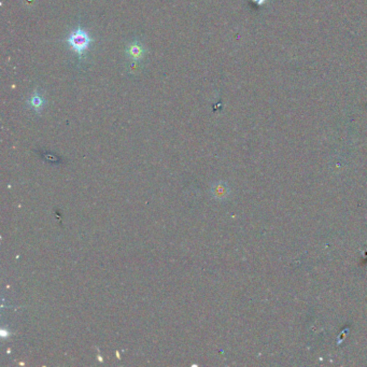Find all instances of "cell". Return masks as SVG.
Segmentation results:
<instances>
[{"instance_id": "obj_3", "label": "cell", "mask_w": 367, "mask_h": 367, "mask_svg": "<svg viewBox=\"0 0 367 367\" xmlns=\"http://www.w3.org/2000/svg\"><path fill=\"white\" fill-rule=\"evenodd\" d=\"M127 54H128V56H130L132 58V60L139 61L140 58H143L145 52H144L143 47L136 42V43H131L128 45Z\"/></svg>"}, {"instance_id": "obj_2", "label": "cell", "mask_w": 367, "mask_h": 367, "mask_svg": "<svg viewBox=\"0 0 367 367\" xmlns=\"http://www.w3.org/2000/svg\"><path fill=\"white\" fill-rule=\"evenodd\" d=\"M211 194L215 199H225L230 194V189L224 182H216L211 188Z\"/></svg>"}, {"instance_id": "obj_4", "label": "cell", "mask_w": 367, "mask_h": 367, "mask_svg": "<svg viewBox=\"0 0 367 367\" xmlns=\"http://www.w3.org/2000/svg\"><path fill=\"white\" fill-rule=\"evenodd\" d=\"M28 103H29V106L32 108L33 110L37 111V112H39V111H41V109H42V108H43L44 100L42 99V97H41L38 93H35V94H33V95L29 98Z\"/></svg>"}, {"instance_id": "obj_1", "label": "cell", "mask_w": 367, "mask_h": 367, "mask_svg": "<svg viewBox=\"0 0 367 367\" xmlns=\"http://www.w3.org/2000/svg\"><path fill=\"white\" fill-rule=\"evenodd\" d=\"M91 41L93 39L89 37L88 32L80 27L72 30L69 37L67 38V42L72 49V51L80 57L87 51Z\"/></svg>"}]
</instances>
